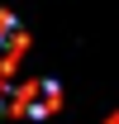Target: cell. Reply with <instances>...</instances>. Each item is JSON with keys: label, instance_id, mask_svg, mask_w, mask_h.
Listing matches in <instances>:
<instances>
[{"label": "cell", "instance_id": "cell-1", "mask_svg": "<svg viewBox=\"0 0 119 124\" xmlns=\"http://www.w3.org/2000/svg\"><path fill=\"white\" fill-rule=\"evenodd\" d=\"M0 110L19 119H48L62 110V86L48 77H5L0 81Z\"/></svg>", "mask_w": 119, "mask_h": 124}, {"label": "cell", "instance_id": "cell-2", "mask_svg": "<svg viewBox=\"0 0 119 124\" xmlns=\"http://www.w3.org/2000/svg\"><path fill=\"white\" fill-rule=\"evenodd\" d=\"M24 53H29V33H24V24H19L10 10H0V81L19 72Z\"/></svg>", "mask_w": 119, "mask_h": 124}, {"label": "cell", "instance_id": "cell-3", "mask_svg": "<svg viewBox=\"0 0 119 124\" xmlns=\"http://www.w3.org/2000/svg\"><path fill=\"white\" fill-rule=\"evenodd\" d=\"M105 124H119V110H114V115H110V119H105Z\"/></svg>", "mask_w": 119, "mask_h": 124}]
</instances>
